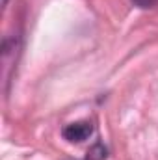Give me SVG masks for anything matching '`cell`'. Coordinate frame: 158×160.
<instances>
[{"label": "cell", "mask_w": 158, "mask_h": 160, "mask_svg": "<svg viewBox=\"0 0 158 160\" xmlns=\"http://www.w3.org/2000/svg\"><path fill=\"white\" fill-rule=\"evenodd\" d=\"M93 132V123L91 121H77V123H69L67 127H63L62 136L71 142V143H80L84 140H87Z\"/></svg>", "instance_id": "1"}, {"label": "cell", "mask_w": 158, "mask_h": 160, "mask_svg": "<svg viewBox=\"0 0 158 160\" xmlns=\"http://www.w3.org/2000/svg\"><path fill=\"white\" fill-rule=\"evenodd\" d=\"M106 157H108L106 147H104L102 143H95L93 147L87 149V157H86V160H104Z\"/></svg>", "instance_id": "2"}, {"label": "cell", "mask_w": 158, "mask_h": 160, "mask_svg": "<svg viewBox=\"0 0 158 160\" xmlns=\"http://www.w3.org/2000/svg\"><path fill=\"white\" fill-rule=\"evenodd\" d=\"M7 4V0H2V6H6Z\"/></svg>", "instance_id": "3"}]
</instances>
